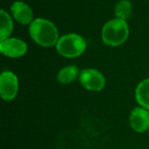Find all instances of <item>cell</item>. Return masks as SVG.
<instances>
[{
  "mask_svg": "<svg viewBox=\"0 0 149 149\" xmlns=\"http://www.w3.org/2000/svg\"><path fill=\"white\" fill-rule=\"evenodd\" d=\"M29 32L32 39L37 44L44 47L56 45L59 40L57 28L51 22L44 19H37L32 22Z\"/></svg>",
  "mask_w": 149,
  "mask_h": 149,
  "instance_id": "obj_1",
  "label": "cell"
},
{
  "mask_svg": "<svg viewBox=\"0 0 149 149\" xmlns=\"http://www.w3.org/2000/svg\"><path fill=\"white\" fill-rule=\"evenodd\" d=\"M129 36V27L126 21L114 19L104 25L102 29V40L106 45L120 46Z\"/></svg>",
  "mask_w": 149,
  "mask_h": 149,
  "instance_id": "obj_2",
  "label": "cell"
},
{
  "mask_svg": "<svg viewBox=\"0 0 149 149\" xmlns=\"http://www.w3.org/2000/svg\"><path fill=\"white\" fill-rule=\"evenodd\" d=\"M55 46L60 55L72 58L78 57L85 51L86 42L78 34H68L59 38Z\"/></svg>",
  "mask_w": 149,
  "mask_h": 149,
  "instance_id": "obj_3",
  "label": "cell"
},
{
  "mask_svg": "<svg viewBox=\"0 0 149 149\" xmlns=\"http://www.w3.org/2000/svg\"><path fill=\"white\" fill-rule=\"evenodd\" d=\"M80 83L90 91H100L105 86V78L97 70L86 68L80 72Z\"/></svg>",
  "mask_w": 149,
  "mask_h": 149,
  "instance_id": "obj_4",
  "label": "cell"
},
{
  "mask_svg": "<svg viewBox=\"0 0 149 149\" xmlns=\"http://www.w3.org/2000/svg\"><path fill=\"white\" fill-rule=\"evenodd\" d=\"M19 90L17 77L11 72H3L0 76V94L6 101H10L17 96Z\"/></svg>",
  "mask_w": 149,
  "mask_h": 149,
  "instance_id": "obj_5",
  "label": "cell"
},
{
  "mask_svg": "<svg viewBox=\"0 0 149 149\" xmlns=\"http://www.w3.org/2000/svg\"><path fill=\"white\" fill-rule=\"evenodd\" d=\"M0 51L8 57H21L27 52V44L21 39L7 38L0 43Z\"/></svg>",
  "mask_w": 149,
  "mask_h": 149,
  "instance_id": "obj_6",
  "label": "cell"
},
{
  "mask_svg": "<svg viewBox=\"0 0 149 149\" xmlns=\"http://www.w3.org/2000/svg\"><path fill=\"white\" fill-rule=\"evenodd\" d=\"M130 125L138 133H143L149 129V112L144 107H136L130 116Z\"/></svg>",
  "mask_w": 149,
  "mask_h": 149,
  "instance_id": "obj_7",
  "label": "cell"
},
{
  "mask_svg": "<svg viewBox=\"0 0 149 149\" xmlns=\"http://www.w3.org/2000/svg\"><path fill=\"white\" fill-rule=\"evenodd\" d=\"M10 10L13 17L23 25H28L33 22V11H32L31 7L26 4L25 2L15 1L11 5Z\"/></svg>",
  "mask_w": 149,
  "mask_h": 149,
  "instance_id": "obj_8",
  "label": "cell"
},
{
  "mask_svg": "<svg viewBox=\"0 0 149 149\" xmlns=\"http://www.w3.org/2000/svg\"><path fill=\"white\" fill-rule=\"evenodd\" d=\"M136 100L142 107L149 109V79L143 80L137 86Z\"/></svg>",
  "mask_w": 149,
  "mask_h": 149,
  "instance_id": "obj_9",
  "label": "cell"
},
{
  "mask_svg": "<svg viewBox=\"0 0 149 149\" xmlns=\"http://www.w3.org/2000/svg\"><path fill=\"white\" fill-rule=\"evenodd\" d=\"M79 74V70L77 66L68 65L63 68L57 74V80L61 84H70L74 81Z\"/></svg>",
  "mask_w": 149,
  "mask_h": 149,
  "instance_id": "obj_10",
  "label": "cell"
},
{
  "mask_svg": "<svg viewBox=\"0 0 149 149\" xmlns=\"http://www.w3.org/2000/svg\"><path fill=\"white\" fill-rule=\"evenodd\" d=\"M1 15V29H0V39L1 41L7 39L8 36L10 35L11 31H13V21H11L10 17L5 10H1L0 13Z\"/></svg>",
  "mask_w": 149,
  "mask_h": 149,
  "instance_id": "obj_11",
  "label": "cell"
},
{
  "mask_svg": "<svg viewBox=\"0 0 149 149\" xmlns=\"http://www.w3.org/2000/svg\"><path fill=\"white\" fill-rule=\"evenodd\" d=\"M132 13V5L128 0H120L116 4V15L118 19L126 21L128 17H130Z\"/></svg>",
  "mask_w": 149,
  "mask_h": 149,
  "instance_id": "obj_12",
  "label": "cell"
}]
</instances>
